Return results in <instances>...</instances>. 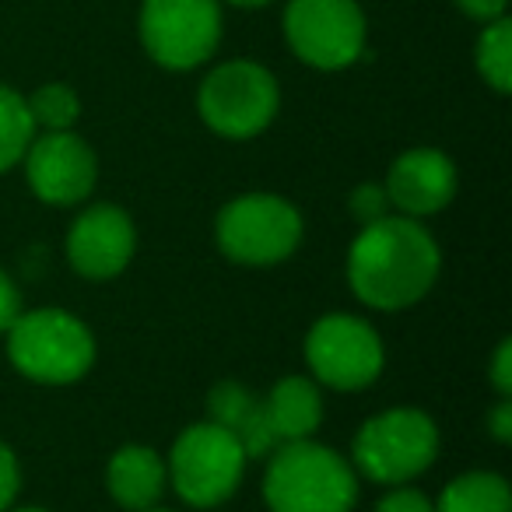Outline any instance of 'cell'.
<instances>
[{"label": "cell", "mask_w": 512, "mask_h": 512, "mask_svg": "<svg viewBox=\"0 0 512 512\" xmlns=\"http://www.w3.org/2000/svg\"><path fill=\"white\" fill-rule=\"evenodd\" d=\"M442 271L439 242L428 228L404 214L362 225L348 249V285L379 313L411 309L435 288Z\"/></svg>", "instance_id": "6da1fadb"}, {"label": "cell", "mask_w": 512, "mask_h": 512, "mask_svg": "<svg viewBox=\"0 0 512 512\" xmlns=\"http://www.w3.org/2000/svg\"><path fill=\"white\" fill-rule=\"evenodd\" d=\"M264 498L271 512H355L358 474L316 439L281 442L267 456Z\"/></svg>", "instance_id": "7a4b0ae2"}, {"label": "cell", "mask_w": 512, "mask_h": 512, "mask_svg": "<svg viewBox=\"0 0 512 512\" xmlns=\"http://www.w3.org/2000/svg\"><path fill=\"white\" fill-rule=\"evenodd\" d=\"M8 358L39 386H71L95 365V337L67 309H32L8 330Z\"/></svg>", "instance_id": "3957f363"}, {"label": "cell", "mask_w": 512, "mask_h": 512, "mask_svg": "<svg viewBox=\"0 0 512 512\" xmlns=\"http://www.w3.org/2000/svg\"><path fill=\"white\" fill-rule=\"evenodd\" d=\"M439 456V425L418 407H390L369 418L351 442L355 474L376 484H407Z\"/></svg>", "instance_id": "277c9868"}, {"label": "cell", "mask_w": 512, "mask_h": 512, "mask_svg": "<svg viewBox=\"0 0 512 512\" xmlns=\"http://www.w3.org/2000/svg\"><path fill=\"white\" fill-rule=\"evenodd\" d=\"M214 235L232 264L274 267L299 249L306 225L292 200L278 193H242L218 211Z\"/></svg>", "instance_id": "5b68a950"}, {"label": "cell", "mask_w": 512, "mask_h": 512, "mask_svg": "<svg viewBox=\"0 0 512 512\" xmlns=\"http://www.w3.org/2000/svg\"><path fill=\"white\" fill-rule=\"evenodd\" d=\"M281 109L278 78L256 60L218 64L197 88V113L218 137L249 141L264 134Z\"/></svg>", "instance_id": "8992f818"}, {"label": "cell", "mask_w": 512, "mask_h": 512, "mask_svg": "<svg viewBox=\"0 0 512 512\" xmlns=\"http://www.w3.org/2000/svg\"><path fill=\"white\" fill-rule=\"evenodd\" d=\"M246 467L249 460L239 439L214 421H197V425L183 428L165 460L169 484L193 509H214V505L228 502L239 491Z\"/></svg>", "instance_id": "52a82bcc"}, {"label": "cell", "mask_w": 512, "mask_h": 512, "mask_svg": "<svg viewBox=\"0 0 512 512\" xmlns=\"http://www.w3.org/2000/svg\"><path fill=\"white\" fill-rule=\"evenodd\" d=\"M137 36L158 67L193 71L221 43V0H141Z\"/></svg>", "instance_id": "ba28073f"}, {"label": "cell", "mask_w": 512, "mask_h": 512, "mask_svg": "<svg viewBox=\"0 0 512 512\" xmlns=\"http://www.w3.org/2000/svg\"><path fill=\"white\" fill-rule=\"evenodd\" d=\"M306 362L316 383L355 393L383 376L386 348L369 320L351 313H327L309 327Z\"/></svg>", "instance_id": "9c48e42d"}, {"label": "cell", "mask_w": 512, "mask_h": 512, "mask_svg": "<svg viewBox=\"0 0 512 512\" xmlns=\"http://www.w3.org/2000/svg\"><path fill=\"white\" fill-rule=\"evenodd\" d=\"M365 11L358 0H288L285 43L316 71H344L365 53Z\"/></svg>", "instance_id": "30bf717a"}, {"label": "cell", "mask_w": 512, "mask_h": 512, "mask_svg": "<svg viewBox=\"0 0 512 512\" xmlns=\"http://www.w3.org/2000/svg\"><path fill=\"white\" fill-rule=\"evenodd\" d=\"M29 190L50 207H74L92 197L99 158L74 130H43L22 155Z\"/></svg>", "instance_id": "8fae6325"}, {"label": "cell", "mask_w": 512, "mask_h": 512, "mask_svg": "<svg viewBox=\"0 0 512 512\" xmlns=\"http://www.w3.org/2000/svg\"><path fill=\"white\" fill-rule=\"evenodd\" d=\"M137 228L116 204H92L74 218L67 232V260L88 281H109L134 260Z\"/></svg>", "instance_id": "7c38bea8"}, {"label": "cell", "mask_w": 512, "mask_h": 512, "mask_svg": "<svg viewBox=\"0 0 512 512\" xmlns=\"http://www.w3.org/2000/svg\"><path fill=\"white\" fill-rule=\"evenodd\" d=\"M383 186L390 193L393 214L421 221L446 211L449 200L456 197L460 176H456V165L446 151L411 148L390 165Z\"/></svg>", "instance_id": "4fadbf2b"}, {"label": "cell", "mask_w": 512, "mask_h": 512, "mask_svg": "<svg viewBox=\"0 0 512 512\" xmlns=\"http://www.w3.org/2000/svg\"><path fill=\"white\" fill-rule=\"evenodd\" d=\"M165 484H169V470H165V460L151 446H120L109 456L106 488L120 509H155L158 498L165 495Z\"/></svg>", "instance_id": "5bb4252c"}, {"label": "cell", "mask_w": 512, "mask_h": 512, "mask_svg": "<svg viewBox=\"0 0 512 512\" xmlns=\"http://www.w3.org/2000/svg\"><path fill=\"white\" fill-rule=\"evenodd\" d=\"M267 418L281 442L313 439L323 425V393L320 383L309 376H285L274 383V390L264 397Z\"/></svg>", "instance_id": "9a60e30c"}, {"label": "cell", "mask_w": 512, "mask_h": 512, "mask_svg": "<svg viewBox=\"0 0 512 512\" xmlns=\"http://www.w3.org/2000/svg\"><path fill=\"white\" fill-rule=\"evenodd\" d=\"M435 512H512V488L495 470H470L442 488Z\"/></svg>", "instance_id": "2e32d148"}, {"label": "cell", "mask_w": 512, "mask_h": 512, "mask_svg": "<svg viewBox=\"0 0 512 512\" xmlns=\"http://www.w3.org/2000/svg\"><path fill=\"white\" fill-rule=\"evenodd\" d=\"M474 67L484 78V85L495 88L498 95L512 92V22L498 18L481 29L474 43Z\"/></svg>", "instance_id": "e0dca14e"}, {"label": "cell", "mask_w": 512, "mask_h": 512, "mask_svg": "<svg viewBox=\"0 0 512 512\" xmlns=\"http://www.w3.org/2000/svg\"><path fill=\"white\" fill-rule=\"evenodd\" d=\"M32 137H36V123L25 106V95L0 85V172L15 169L22 162Z\"/></svg>", "instance_id": "ac0fdd59"}, {"label": "cell", "mask_w": 512, "mask_h": 512, "mask_svg": "<svg viewBox=\"0 0 512 512\" xmlns=\"http://www.w3.org/2000/svg\"><path fill=\"white\" fill-rule=\"evenodd\" d=\"M25 106H29V116L39 130H74V123L81 120L78 92L64 81H50V85L25 95Z\"/></svg>", "instance_id": "d6986e66"}, {"label": "cell", "mask_w": 512, "mask_h": 512, "mask_svg": "<svg viewBox=\"0 0 512 512\" xmlns=\"http://www.w3.org/2000/svg\"><path fill=\"white\" fill-rule=\"evenodd\" d=\"M256 404H260L256 393H249L246 386L235 383V379H221V383L211 390V397H207V411H211V418L207 421H214V425L235 432V428L249 418V411H253Z\"/></svg>", "instance_id": "ffe728a7"}, {"label": "cell", "mask_w": 512, "mask_h": 512, "mask_svg": "<svg viewBox=\"0 0 512 512\" xmlns=\"http://www.w3.org/2000/svg\"><path fill=\"white\" fill-rule=\"evenodd\" d=\"M348 207L351 214H355L358 225H372V221L386 218V214H393V204H390V193H386L383 183H362L351 190L348 197Z\"/></svg>", "instance_id": "44dd1931"}, {"label": "cell", "mask_w": 512, "mask_h": 512, "mask_svg": "<svg viewBox=\"0 0 512 512\" xmlns=\"http://www.w3.org/2000/svg\"><path fill=\"white\" fill-rule=\"evenodd\" d=\"M18 491H22V467H18L15 449L0 439V512L15 509Z\"/></svg>", "instance_id": "7402d4cb"}, {"label": "cell", "mask_w": 512, "mask_h": 512, "mask_svg": "<svg viewBox=\"0 0 512 512\" xmlns=\"http://www.w3.org/2000/svg\"><path fill=\"white\" fill-rule=\"evenodd\" d=\"M376 512H435V505L425 491L407 488V484H393L376 502Z\"/></svg>", "instance_id": "603a6c76"}, {"label": "cell", "mask_w": 512, "mask_h": 512, "mask_svg": "<svg viewBox=\"0 0 512 512\" xmlns=\"http://www.w3.org/2000/svg\"><path fill=\"white\" fill-rule=\"evenodd\" d=\"M18 316H22V292L8 278V271H0V334H8Z\"/></svg>", "instance_id": "cb8c5ba5"}, {"label": "cell", "mask_w": 512, "mask_h": 512, "mask_svg": "<svg viewBox=\"0 0 512 512\" xmlns=\"http://www.w3.org/2000/svg\"><path fill=\"white\" fill-rule=\"evenodd\" d=\"M491 386L498 390V397H512V341L505 337L495 348L491 358Z\"/></svg>", "instance_id": "d4e9b609"}, {"label": "cell", "mask_w": 512, "mask_h": 512, "mask_svg": "<svg viewBox=\"0 0 512 512\" xmlns=\"http://www.w3.org/2000/svg\"><path fill=\"white\" fill-rule=\"evenodd\" d=\"M453 4L463 11V15L474 18V22H481V25L505 18V8H509V0H453Z\"/></svg>", "instance_id": "484cf974"}, {"label": "cell", "mask_w": 512, "mask_h": 512, "mask_svg": "<svg viewBox=\"0 0 512 512\" xmlns=\"http://www.w3.org/2000/svg\"><path fill=\"white\" fill-rule=\"evenodd\" d=\"M488 428L495 435V442L509 446L512 442V397H498V404L488 414Z\"/></svg>", "instance_id": "4316f807"}, {"label": "cell", "mask_w": 512, "mask_h": 512, "mask_svg": "<svg viewBox=\"0 0 512 512\" xmlns=\"http://www.w3.org/2000/svg\"><path fill=\"white\" fill-rule=\"evenodd\" d=\"M221 4H232V8H264V4H274V0H221Z\"/></svg>", "instance_id": "83f0119b"}, {"label": "cell", "mask_w": 512, "mask_h": 512, "mask_svg": "<svg viewBox=\"0 0 512 512\" xmlns=\"http://www.w3.org/2000/svg\"><path fill=\"white\" fill-rule=\"evenodd\" d=\"M8 512H50V509H8Z\"/></svg>", "instance_id": "f1b7e54d"}, {"label": "cell", "mask_w": 512, "mask_h": 512, "mask_svg": "<svg viewBox=\"0 0 512 512\" xmlns=\"http://www.w3.org/2000/svg\"><path fill=\"white\" fill-rule=\"evenodd\" d=\"M144 512H169V509H158V505H155V509H144Z\"/></svg>", "instance_id": "f546056e"}]
</instances>
